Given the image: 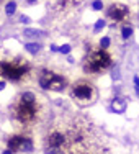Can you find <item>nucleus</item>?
<instances>
[{"mask_svg":"<svg viewBox=\"0 0 139 154\" xmlns=\"http://www.w3.org/2000/svg\"><path fill=\"white\" fill-rule=\"evenodd\" d=\"M59 2H61V5H67V3H71V2H74V0H59Z\"/></svg>","mask_w":139,"mask_h":154,"instance_id":"4be33fe9","label":"nucleus"},{"mask_svg":"<svg viewBox=\"0 0 139 154\" xmlns=\"http://www.w3.org/2000/svg\"><path fill=\"white\" fill-rule=\"evenodd\" d=\"M20 21H21V23H30V17H26V15H21L20 17Z\"/></svg>","mask_w":139,"mask_h":154,"instance_id":"aec40b11","label":"nucleus"},{"mask_svg":"<svg viewBox=\"0 0 139 154\" xmlns=\"http://www.w3.org/2000/svg\"><path fill=\"white\" fill-rule=\"evenodd\" d=\"M12 113L15 116L17 122L21 125H30L36 120L38 115V105H36V97L31 92H25L20 95V98L17 100V103L13 105Z\"/></svg>","mask_w":139,"mask_h":154,"instance_id":"f257e3e1","label":"nucleus"},{"mask_svg":"<svg viewBox=\"0 0 139 154\" xmlns=\"http://www.w3.org/2000/svg\"><path fill=\"white\" fill-rule=\"evenodd\" d=\"M121 36L124 39H128L129 36H133V28L129 26V25H126V26H123V30H121Z\"/></svg>","mask_w":139,"mask_h":154,"instance_id":"4468645a","label":"nucleus"},{"mask_svg":"<svg viewBox=\"0 0 139 154\" xmlns=\"http://www.w3.org/2000/svg\"><path fill=\"white\" fill-rule=\"evenodd\" d=\"M47 148H57V149H62L65 146V143H67V138H65L64 133H61V131H53V133L47 136Z\"/></svg>","mask_w":139,"mask_h":154,"instance_id":"0eeeda50","label":"nucleus"},{"mask_svg":"<svg viewBox=\"0 0 139 154\" xmlns=\"http://www.w3.org/2000/svg\"><path fill=\"white\" fill-rule=\"evenodd\" d=\"M65 79L62 75L59 74H54L53 77V80L49 82V87H47V90H54V92H59V90H64V87H65Z\"/></svg>","mask_w":139,"mask_h":154,"instance_id":"6e6552de","label":"nucleus"},{"mask_svg":"<svg viewBox=\"0 0 139 154\" xmlns=\"http://www.w3.org/2000/svg\"><path fill=\"white\" fill-rule=\"evenodd\" d=\"M113 79H119V69H118V67L113 71Z\"/></svg>","mask_w":139,"mask_h":154,"instance_id":"412c9836","label":"nucleus"},{"mask_svg":"<svg viewBox=\"0 0 139 154\" xmlns=\"http://www.w3.org/2000/svg\"><path fill=\"white\" fill-rule=\"evenodd\" d=\"M8 151L12 152H31L33 151V143L31 139L23 138V136H13L8 139Z\"/></svg>","mask_w":139,"mask_h":154,"instance_id":"39448f33","label":"nucleus"},{"mask_svg":"<svg viewBox=\"0 0 139 154\" xmlns=\"http://www.w3.org/2000/svg\"><path fill=\"white\" fill-rule=\"evenodd\" d=\"M72 98L80 107H89L93 98V87L89 84H75L72 87Z\"/></svg>","mask_w":139,"mask_h":154,"instance_id":"20e7f679","label":"nucleus"},{"mask_svg":"<svg viewBox=\"0 0 139 154\" xmlns=\"http://www.w3.org/2000/svg\"><path fill=\"white\" fill-rule=\"evenodd\" d=\"M3 89H5V82L2 80V82H0V90H3Z\"/></svg>","mask_w":139,"mask_h":154,"instance_id":"393cba45","label":"nucleus"},{"mask_svg":"<svg viewBox=\"0 0 139 154\" xmlns=\"http://www.w3.org/2000/svg\"><path fill=\"white\" fill-rule=\"evenodd\" d=\"M23 36H26V38H41V36H46V33L41 31V30H33V28H26V30L23 31Z\"/></svg>","mask_w":139,"mask_h":154,"instance_id":"9b49d317","label":"nucleus"},{"mask_svg":"<svg viewBox=\"0 0 139 154\" xmlns=\"http://www.w3.org/2000/svg\"><path fill=\"white\" fill-rule=\"evenodd\" d=\"M0 72L8 80H21L28 72L26 61H0Z\"/></svg>","mask_w":139,"mask_h":154,"instance_id":"7ed1b4c3","label":"nucleus"},{"mask_svg":"<svg viewBox=\"0 0 139 154\" xmlns=\"http://www.w3.org/2000/svg\"><path fill=\"white\" fill-rule=\"evenodd\" d=\"M15 12H17V2H13V0H12V2H8L5 5V13L10 17V15H13Z\"/></svg>","mask_w":139,"mask_h":154,"instance_id":"ddd939ff","label":"nucleus"},{"mask_svg":"<svg viewBox=\"0 0 139 154\" xmlns=\"http://www.w3.org/2000/svg\"><path fill=\"white\" fill-rule=\"evenodd\" d=\"M25 49H26L28 53H31V54H36V53H39V49H41V45H38V43H28V45H25Z\"/></svg>","mask_w":139,"mask_h":154,"instance_id":"f8f14e48","label":"nucleus"},{"mask_svg":"<svg viewBox=\"0 0 139 154\" xmlns=\"http://www.w3.org/2000/svg\"><path fill=\"white\" fill-rule=\"evenodd\" d=\"M134 84H136V87H139V77H134Z\"/></svg>","mask_w":139,"mask_h":154,"instance_id":"b1692460","label":"nucleus"},{"mask_svg":"<svg viewBox=\"0 0 139 154\" xmlns=\"http://www.w3.org/2000/svg\"><path fill=\"white\" fill-rule=\"evenodd\" d=\"M111 66V57L105 49L90 51L83 59V71L89 74H98Z\"/></svg>","mask_w":139,"mask_h":154,"instance_id":"f03ea898","label":"nucleus"},{"mask_svg":"<svg viewBox=\"0 0 139 154\" xmlns=\"http://www.w3.org/2000/svg\"><path fill=\"white\" fill-rule=\"evenodd\" d=\"M59 51H61L62 54H69V53H71V45H64V46H61V48H59Z\"/></svg>","mask_w":139,"mask_h":154,"instance_id":"6ab92c4d","label":"nucleus"},{"mask_svg":"<svg viewBox=\"0 0 139 154\" xmlns=\"http://www.w3.org/2000/svg\"><path fill=\"white\" fill-rule=\"evenodd\" d=\"M107 15L115 21H123L124 18L129 15V8H128L124 3H113V5L108 7Z\"/></svg>","mask_w":139,"mask_h":154,"instance_id":"423d86ee","label":"nucleus"},{"mask_svg":"<svg viewBox=\"0 0 139 154\" xmlns=\"http://www.w3.org/2000/svg\"><path fill=\"white\" fill-rule=\"evenodd\" d=\"M136 94H137V97H139V87H136Z\"/></svg>","mask_w":139,"mask_h":154,"instance_id":"a878e982","label":"nucleus"},{"mask_svg":"<svg viewBox=\"0 0 139 154\" xmlns=\"http://www.w3.org/2000/svg\"><path fill=\"white\" fill-rule=\"evenodd\" d=\"M51 51H54V53H56V51H59V48H57L56 45H51Z\"/></svg>","mask_w":139,"mask_h":154,"instance_id":"5701e85b","label":"nucleus"},{"mask_svg":"<svg viewBox=\"0 0 139 154\" xmlns=\"http://www.w3.org/2000/svg\"><path fill=\"white\" fill-rule=\"evenodd\" d=\"M3 154H13L12 151H5V152H3Z\"/></svg>","mask_w":139,"mask_h":154,"instance_id":"bb28decb","label":"nucleus"},{"mask_svg":"<svg viewBox=\"0 0 139 154\" xmlns=\"http://www.w3.org/2000/svg\"><path fill=\"white\" fill-rule=\"evenodd\" d=\"M105 25H107V23H105V20H98L97 23H95V33L101 31V30L105 28Z\"/></svg>","mask_w":139,"mask_h":154,"instance_id":"dca6fc26","label":"nucleus"},{"mask_svg":"<svg viewBox=\"0 0 139 154\" xmlns=\"http://www.w3.org/2000/svg\"><path fill=\"white\" fill-rule=\"evenodd\" d=\"M26 2H30V3H35V2H36V0H26Z\"/></svg>","mask_w":139,"mask_h":154,"instance_id":"cd10ccee","label":"nucleus"},{"mask_svg":"<svg viewBox=\"0 0 139 154\" xmlns=\"http://www.w3.org/2000/svg\"><path fill=\"white\" fill-rule=\"evenodd\" d=\"M126 100L121 97H115L111 100V110L113 112H116V113H124V110H126Z\"/></svg>","mask_w":139,"mask_h":154,"instance_id":"1a4fd4ad","label":"nucleus"},{"mask_svg":"<svg viewBox=\"0 0 139 154\" xmlns=\"http://www.w3.org/2000/svg\"><path fill=\"white\" fill-rule=\"evenodd\" d=\"M92 7H93V10H101L103 8V2H101V0H95L92 3Z\"/></svg>","mask_w":139,"mask_h":154,"instance_id":"a211bd4d","label":"nucleus"},{"mask_svg":"<svg viewBox=\"0 0 139 154\" xmlns=\"http://www.w3.org/2000/svg\"><path fill=\"white\" fill-rule=\"evenodd\" d=\"M53 77H54V72H51V71H43L41 74H39V85L43 87V89H46L47 90V87H49V82L53 80Z\"/></svg>","mask_w":139,"mask_h":154,"instance_id":"9d476101","label":"nucleus"},{"mask_svg":"<svg viewBox=\"0 0 139 154\" xmlns=\"http://www.w3.org/2000/svg\"><path fill=\"white\" fill-rule=\"evenodd\" d=\"M46 154H65L64 149H57V148H46Z\"/></svg>","mask_w":139,"mask_h":154,"instance_id":"2eb2a0df","label":"nucleus"},{"mask_svg":"<svg viewBox=\"0 0 139 154\" xmlns=\"http://www.w3.org/2000/svg\"><path fill=\"white\" fill-rule=\"evenodd\" d=\"M100 46L103 48V49H107V48L110 46V38H107V36H103V38L100 39Z\"/></svg>","mask_w":139,"mask_h":154,"instance_id":"f3484780","label":"nucleus"}]
</instances>
